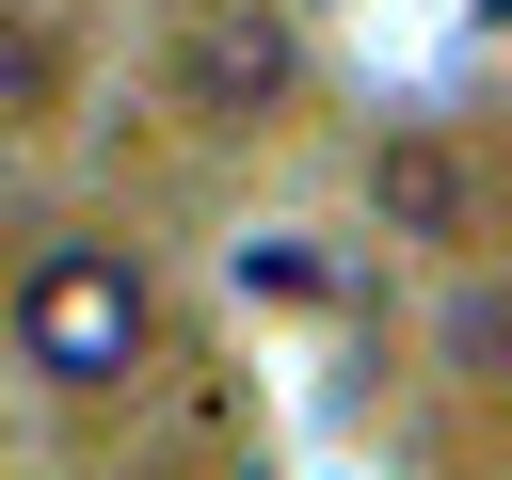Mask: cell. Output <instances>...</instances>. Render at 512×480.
<instances>
[{"label":"cell","mask_w":512,"mask_h":480,"mask_svg":"<svg viewBox=\"0 0 512 480\" xmlns=\"http://www.w3.org/2000/svg\"><path fill=\"white\" fill-rule=\"evenodd\" d=\"M0 352H16L48 400H112V384L160 368V272H144L128 240L64 224V240L16 256V288H0Z\"/></svg>","instance_id":"obj_1"},{"label":"cell","mask_w":512,"mask_h":480,"mask_svg":"<svg viewBox=\"0 0 512 480\" xmlns=\"http://www.w3.org/2000/svg\"><path fill=\"white\" fill-rule=\"evenodd\" d=\"M304 80H320V48H304L288 0H176V32H160V96H176L192 128H224V144L288 128Z\"/></svg>","instance_id":"obj_2"},{"label":"cell","mask_w":512,"mask_h":480,"mask_svg":"<svg viewBox=\"0 0 512 480\" xmlns=\"http://www.w3.org/2000/svg\"><path fill=\"white\" fill-rule=\"evenodd\" d=\"M368 208H384V240H464V160H448L432 128H400L384 176H368Z\"/></svg>","instance_id":"obj_3"},{"label":"cell","mask_w":512,"mask_h":480,"mask_svg":"<svg viewBox=\"0 0 512 480\" xmlns=\"http://www.w3.org/2000/svg\"><path fill=\"white\" fill-rule=\"evenodd\" d=\"M64 112V32L48 0H0V128H48Z\"/></svg>","instance_id":"obj_4"},{"label":"cell","mask_w":512,"mask_h":480,"mask_svg":"<svg viewBox=\"0 0 512 480\" xmlns=\"http://www.w3.org/2000/svg\"><path fill=\"white\" fill-rule=\"evenodd\" d=\"M432 352H448V368H480V384H512V272H480V288H448V320H432Z\"/></svg>","instance_id":"obj_5"}]
</instances>
